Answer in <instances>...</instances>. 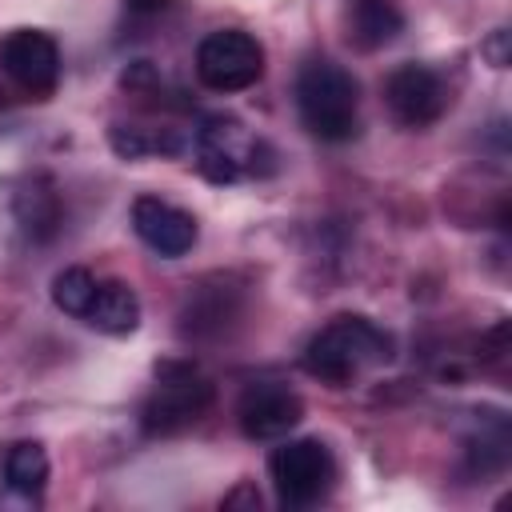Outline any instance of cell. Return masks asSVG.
Listing matches in <instances>:
<instances>
[{
    "label": "cell",
    "instance_id": "cell-1",
    "mask_svg": "<svg viewBox=\"0 0 512 512\" xmlns=\"http://www.w3.org/2000/svg\"><path fill=\"white\" fill-rule=\"evenodd\" d=\"M392 336L368 316H332L308 344H304V372L328 388H348L364 372L392 360Z\"/></svg>",
    "mask_w": 512,
    "mask_h": 512
},
{
    "label": "cell",
    "instance_id": "cell-2",
    "mask_svg": "<svg viewBox=\"0 0 512 512\" xmlns=\"http://www.w3.org/2000/svg\"><path fill=\"white\" fill-rule=\"evenodd\" d=\"M296 112L300 124L328 144L352 140L360 128V84L356 76L328 60V56H312L300 64L296 72Z\"/></svg>",
    "mask_w": 512,
    "mask_h": 512
},
{
    "label": "cell",
    "instance_id": "cell-3",
    "mask_svg": "<svg viewBox=\"0 0 512 512\" xmlns=\"http://www.w3.org/2000/svg\"><path fill=\"white\" fill-rule=\"evenodd\" d=\"M212 396V380L192 360H160L156 384L140 408V424L148 436H176L212 408Z\"/></svg>",
    "mask_w": 512,
    "mask_h": 512
},
{
    "label": "cell",
    "instance_id": "cell-4",
    "mask_svg": "<svg viewBox=\"0 0 512 512\" xmlns=\"http://www.w3.org/2000/svg\"><path fill=\"white\" fill-rule=\"evenodd\" d=\"M260 160H272L268 144L256 140L236 116H208L196 128V168L204 172V180L232 184L240 176H264V172H272Z\"/></svg>",
    "mask_w": 512,
    "mask_h": 512
},
{
    "label": "cell",
    "instance_id": "cell-5",
    "mask_svg": "<svg viewBox=\"0 0 512 512\" xmlns=\"http://www.w3.org/2000/svg\"><path fill=\"white\" fill-rule=\"evenodd\" d=\"M268 476L276 484L280 504L288 508H312L320 504L336 484V456L324 440H284L268 456Z\"/></svg>",
    "mask_w": 512,
    "mask_h": 512
},
{
    "label": "cell",
    "instance_id": "cell-6",
    "mask_svg": "<svg viewBox=\"0 0 512 512\" xmlns=\"http://www.w3.org/2000/svg\"><path fill=\"white\" fill-rule=\"evenodd\" d=\"M264 76V44L244 28L208 32L196 44V80L208 92H244Z\"/></svg>",
    "mask_w": 512,
    "mask_h": 512
},
{
    "label": "cell",
    "instance_id": "cell-7",
    "mask_svg": "<svg viewBox=\"0 0 512 512\" xmlns=\"http://www.w3.org/2000/svg\"><path fill=\"white\" fill-rule=\"evenodd\" d=\"M384 104L396 124L404 128H428L448 108V84L428 64H400L384 80Z\"/></svg>",
    "mask_w": 512,
    "mask_h": 512
},
{
    "label": "cell",
    "instance_id": "cell-8",
    "mask_svg": "<svg viewBox=\"0 0 512 512\" xmlns=\"http://www.w3.org/2000/svg\"><path fill=\"white\" fill-rule=\"evenodd\" d=\"M0 72L28 96H48L60 84V48L40 28H12L0 40Z\"/></svg>",
    "mask_w": 512,
    "mask_h": 512
},
{
    "label": "cell",
    "instance_id": "cell-9",
    "mask_svg": "<svg viewBox=\"0 0 512 512\" xmlns=\"http://www.w3.org/2000/svg\"><path fill=\"white\" fill-rule=\"evenodd\" d=\"M236 420L248 440H280L304 420V400L280 380H256L240 392Z\"/></svg>",
    "mask_w": 512,
    "mask_h": 512
},
{
    "label": "cell",
    "instance_id": "cell-10",
    "mask_svg": "<svg viewBox=\"0 0 512 512\" xmlns=\"http://www.w3.org/2000/svg\"><path fill=\"white\" fill-rule=\"evenodd\" d=\"M244 312V292L228 276H208L188 288L180 304V332L188 340H220Z\"/></svg>",
    "mask_w": 512,
    "mask_h": 512
},
{
    "label": "cell",
    "instance_id": "cell-11",
    "mask_svg": "<svg viewBox=\"0 0 512 512\" xmlns=\"http://www.w3.org/2000/svg\"><path fill=\"white\" fill-rule=\"evenodd\" d=\"M132 228L136 236L164 260H180L192 252L200 228H196V216L160 200V196H136L132 200Z\"/></svg>",
    "mask_w": 512,
    "mask_h": 512
},
{
    "label": "cell",
    "instance_id": "cell-12",
    "mask_svg": "<svg viewBox=\"0 0 512 512\" xmlns=\"http://www.w3.org/2000/svg\"><path fill=\"white\" fill-rule=\"evenodd\" d=\"M348 44L360 52H380L404 32V12L396 0H348L344 8Z\"/></svg>",
    "mask_w": 512,
    "mask_h": 512
},
{
    "label": "cell",
    "instance_id": "cell-13",
    "mask_svg": "<svg viewBox=\"0 0 512 512\" xmlns=\"http://www.w3.org/2000/svg\"><path fill=\"white\" fill-rule=\"evenodd\" d=\"M84 324H92L96 332H108V336L136 332V324H140L136 288L124 284V280H96V292H92V304L84 312Z\"/></svg>",
    "mask_w": 512,
    "mask_h": 512
},
{
    "label": "cell",
    "instance_id": "cell-14",
    "mask_svg": "<svg viewBox=\"0 0 512 512\" xmlns=\"http://www.w3.org/2000/svg\"><path fill=\"white\" fill-rule=\"evenodd\" d=\"M48 484V452L36 440H16L4 452V496H16L20 504H36Z\"/></svg>",
    "mask_w": 512,
    "mask_h": 512
},
{
    "label": "cell",
    "instance_id": "cell-15",
    "mask_svg": "<svg viewBox=\"0 0 512 512\" xmlns=\"http://www.w3.org/2000/svg\"><path fill=\"white\" fill-rule=\"evenodd\" d=\"M60 196L44 176H32L20 192H16V220L32 240H48L60 228Z\"/></svg>",
    "mask_w": 512,
    "mask_h": 512
},
{
    "label": "cell",
    "instance_id": "cell-16",
    "mask_svg": "<svg viewBox=\"0 0 512 512\" xmlns=\"http://www.w3.org/2000/svg\"><path fill=\"white\" fill-rule=\"evenodd\" d=\"M112 152L124 160L140 156H176L184 152V136L176 128H148V124H112L108 128Z\"/></svg>",
    "mask_w": 512,
    "mask_h": 512
},
{
    "label": "cell",
    "instance_id": "cell-17",
    "mask_svg": "<svg viewBox=\"0 0 512 512\" xmlns=\"http://www.w3.org/2000/svg\"><path fill=\"white\" fill-rule=\"evenodd\" d=\"M92 292H96V276L88 268H64L52 276V304L76 320H84L88 304H92Z\"/></svg>",
    "mask_w": 512,
    "mask_h": 512
},
{
    "label": "cell",
    "instance_id": "cell-18",
    "mask_svg": "<svg viewBox=\"0 0 512 512\" xmlns=\"http://www.w3.org/2000/svg\"><path fill=\"white\" fill-rule=\"evenodd\" d=\"M504 40H508V32L500 28V32L492 36V44H484V52L492 56V64H496V68H504V64H508V52H504Z\"/></svg>",
    "mask_w": 512,
    "mask_h": 512
}]
</instances>
